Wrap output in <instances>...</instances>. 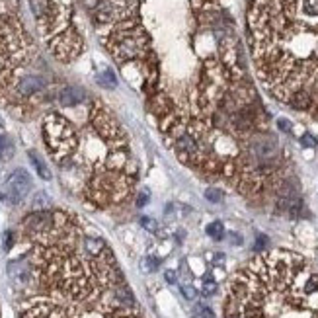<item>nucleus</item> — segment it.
<instances>
[{
	"label": "nucleus",
	"instance_id": "f257e3e1",
	"mask_svg": "<svg viewBox=\"0 0 318 318\" xmlns=\"http://www.w3.org/2000/svg\"><path fill=\"white\" fill-rule=\"evenodd\" d=\"M250 22L270 92L293 110L318 112V0H258Z\"/></svg>",
	"mask_w": 318,
	"mask_h": 318
},
{
	"label": "nucleus",
	"instance_id": "f03ea898",
	"mask_svg": "<svg viewBox=\"0 0 318 318\" xmlns=\"http://www.w3.org/2000/svg\"><path fill=\"white\" fill-rule=\"evenodd\" d=\"M33 240L31 270L39 283L61 299L96 304L121 287V272L101 238L82 234L69 217L35 213L26 221Z\"/></svg>",
	"mask_w": 318,
	"mask_h": 318
},
{
	"label": "nucleus",
	"instance_id": "7ed1b4c3",
	"mask_svg": "<svg viewBox=\"0 0 318 318\" xmlns=\"http://www.w3.org/2000/svg\"><path fill=\"white\" fill-rule=\"evenodd\" d=\"M225 318H318V270L295 252L260 254L232 277Z\"/></svg>",
	"mask_w": 318,
	"mask_h": 318
},
{
	"label": "nucleus",
	"instance_id": "20e7f679",
	"mask_svg": "<svg viewBox=\"0 0 318 318\" xmlns=\"http://www.w3.org/2000/svg\"><path fill=\"white\" fill-rule=\"evenodd\" d=\"M31 191V178L26 170H16L4 184V193L2 199L10 203H20L24 201V197Z\"/></svg>",
	"mask_w": 318,
	"mask_h": 318
},
{
	"label": "nucleus",
	"instance_id": "39448f33",
	"mask_svg": "<svg viewBox=\"0 0 318 318\" xmlns=\"http://www.w3.org/2000/svg\"><path fill=\"white\" fill-rule=\"evenodd\" d=\"M86 100V92L78 86H67L59 92V103L65 105V108H71V105H78Z\"/></svg>",
	"mask_w": 318,
	"mask_h": 318
},
{
	"label": "nucleus",
	"instance_id": "423d86ee",
	"mask_svg": "<svg viewBox=\"0 0 318 318\" xmlns=\"http://www.w3.org/2000/svg\"><path fill=\"white\" fill-rule=\"evenodd\" d=\"M41 88H43V80H41L39 76H33V74L24 76V78L18 82V92H20L22 96H31V94L39 92Z\"/></svg>",
	"mask_w": 318,
	"mask_h": 318
},
{
	"label": "nucleus",
	"instance_id": "0eeeda50",
	"mask_svg": "<svg viewBox=\"0 0 318 318\" xmlns=\"http://www.w3.org/2000/svg\"><path fill=\"white\" fill-rule=\"evenodd\" d=\"M29 160H31V164H33V168L37 170V174L43 178V180H51V172H49V168L45 166V162L39 158V154L37 152H33V150H29Z\"/></svg>",
	"mask_w": 318,
	"mask_h": 318
},
{
	"label": "nucleus",
	"instance_id": "6e6552de",
	"mask_svg": "<svg viewBox=\"0 0 318 318\" xmlns=\"http://www.w3.org/2000/svg\"><path fill=\"white\" fill-rule=\"evenodd\" d=\"M98 84L103 88H116L117 86V78H116V74L112 73V71H103V73L98 74Z\"/></svg>",
	"mask_w": 318,
	"mask_h": 318
},
{
	"label": "nucleus",
	"instance_id": "1a4fd4ad",
	"mask_svg": "<svg viewBox=\"0 0 318 318\" xmlns=\"http://www.w3.org/2000/svg\"><path fill=\"white\" fill-rule=\"evenodd\" d=\"M207 234H209L211 238H215V240H221V238H223V234H225V229H223V223H219V221H215V223H211V225L207 227Z\"/></svg>",
	"mask_w": 318,
	"mask_h": 318
},
{
	"label": "nucleus",
	"instance_id": "9d476101",
	"mask_svg": "<svg viewBox=\"0 0 318 318\" xmlns=\"http://www.w3.org/2000/svg\"><path fill=\"white\" fill-rule=\"evenodd\" d=\"M225 197V193L221 191L219 188H207L205 189V199L211 203H221Z\"/></svg>",
	"mask_w": 318,
	"mask_h": 318
},
{
	"label": "nucleus",
	"instance_id": "9b49d317",
	"mask_svg": "<svg viewBox=\"0 0 318 318\" xmlns=\"http://www.w3.org/2000/svg\"><path fill=\"white\" fill-rule=\"evenodd\" d=\"M12 152H10V143L0 135V160H4V158H8Z\"/></svg>",
	"mask_w": 318,
	"mask_h": 318
},
{
	"label": "nucleus",
	"instance_id": "f8f14e48",
	"mask_svg": "<svg viewBox=\"0 0 318 318\" xmlns=\"http://www.w3.org/2000/svg\"><path fill=\"white\" fill-rule=\"evenodd\" d=\"M215 291H217V283H215V281H209V279L203 281V293H205V295H213Z\"/></svg>",
	"mask_w": 318,
	"mask_h": 318
},
{
	"label": "nucleus",
	"instance_id": "ddd939ff",
	"mask_svg": "<svg viewBox=\"0 0 318 318\" xmlns=\"http://www.w3.org/2000/svg\"><path fill=\"white\" fill-rule=\"evenodd\" d=\"M141 225L145 227L146 231H156V221H154V219L143 217V219H141Z\"/></svg>",
	"mask_w": 318,
	"mask_h": 318
},
{
	"label": "nucleus",
	"instance_id": "4468645a",
	"mask_svg": "<svg viewBox=\"0 0 318 318\" xmlns=\"http://www.w3.org/2000/svg\"><path fill=\"white\" fill-rule=\"evenodd\" d=\"M182 293H184V297L189 299V301H193V299L197 297V293H195V289H193L191 285H184V287H182Z\"/></svg>",
	"mask_w": 318,
	"mask_h": 318
},
{
	"label": "nucleus",
	"instance_id": "2eb2a0df",
	"mask_svg": "<svg viewBox=\"0 0 318 318\" xmlns=\"http://www.w3.org/2000/svg\"><path fill=\"white\" fill-rule=\"evenodd\" d=\"M301 143H303L304 146H308V148H312V146H316V139H314L312 135H308V133H306V135L301 137Z\"/></svg>",
	"mask_w": 318,
	"mask_h": 318
},
{
	"label": "nucleus",
	"instance_id": "dca6fc26",
	"mask_svg": "<svg viewBox=\"0 0 318 318\" xmlns=\"http://www.w3.org/2000/svg\"><path fill=\"white\" fill-rule=\"evenodd\" d=\"M277 127L281 131H285V133H291V123L287 119H277Z\"/></svg>",
	"mask_w": 318,
	"mask_h": 318
},
{
	"label": "nucleus",
	"instance_id": "f3484780",
	"mask_svg": "<svg viewBox=\"0 0 318 318\" xmlns=\"http://www.w3.org/2000/svg\"><path fill=\"white\" fill-rule=\"evenodd\" d=\"M199 314H201L203 318H213L215 314H213V310L211 308H207V306H199Z\"/></svg>",
	"mask_w": 318,
	"mask_h": 318
},
{
	"label": "nucleus",
	"instance_id": "a211bd4d",
	"mask_svg": "<svg viewBox=\"0 0 318 318\" xmlns=\"http://www.w3.org/2000/svg\"><path fill=\"white\" fill-rule=\"evenodd\" d=\"M156 266H158V260H154V258H148V261H146V270H150V272H154L156 270Z\"/></svg>",
	"mask_w": 318,
	"mask_h": 318
},
{
	"label": "nucleus",
	"instance_id": "6ab92c4d",
	"mask_svg": "<svg viewBox=\"0 0 318 318\" xmlns=\"http://www.w3.org/2000/svg\"><path fill=\"white\" fill-rule=\"evenodd\" d=\"M164 277H166V281H168V283H176V274H174V272H170V270L164 274Z\"/></svg>",
	"mask_w": 318,
	"mask_h": 318
},
{
	"label": "nucleus",
	"instance_id": "aec40b11",
	"mask_svg": "<svg viewBox=\"0 0 318 318\" xmlns=\"http://www.w3.org/2000/svg\"><path fill=\"white\" fill-rule=\"evenodd\" d=\"M146 201H148V199H146V195L143 193V195H139V199H137V205H139V207H143Z\"/></svg>",
	"mask_w": 318,
	"mask_h": 318
},
{
	"label": "nucleus",
	"instance_id": "412c9836",
	"mask_svg": "<svg viewBox=\"0 0 318 318\" xmlns=\"http://www.w3.org/2000/svg\"><path fill=\"white\" fill-rule=\"evenodd\" d=\"M266 242H268V240H266L263 236H258V248H261V246L266 244Z\"/></svg>",
	"mask_w": 318,
	"mask_h": 318
}]
</instances>
